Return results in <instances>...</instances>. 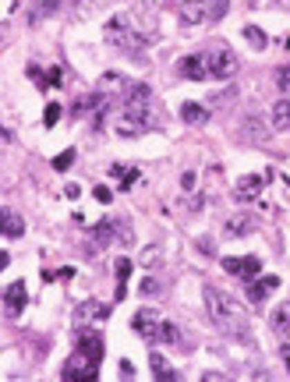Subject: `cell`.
<instances>
[{
	"label": "cell",
	"instance_id": "cell-1",
	"mask_svg": "<svg viewBox=\"0 0 290 382\" xmlns=\"http://www.w3.org/2000/svg\"><path fill=\"white\" fill-rule=\"evenodd\" d=\"M206 312H209V318L216 322V326L226 333V336H234V340H241V343H251V330H248V315L241 312V305L230 298V294H223V290H216V287H206Z\"/></svg>",
	"mask_w": 290,
	"mask_h": 382
},
{
	"label": "cell",
	"instance_id": "cell-2",
	"mask_svg": "<svg viewBox=\"0 0 290 382\" xmlns=\"http://www.w3.org/2000/svg\"><path fill=\"white\" fill-rule=\"evenodd\" d=\"M99 361H103V336L99 333H78L71 358L61 368V379H68V382L96 379L99 375Z\"/></svg>",
	"mask_w": 290,
	"mask_h": 382
},
{
	"label": "cell",
	"instance_id": "cell-3",
	"mask_svg": "<svg viewBox=\"0 0 290 382\" xmlns=\"http://www.w3.org/2000/svg\"><path fill=\"white\" fill-rule=\"evenodd\" d=\"M149 39H153V36H145L142 28H135L124 15H117V18L106 21V43L117 46V50L128 53V57H135V61H149V57H145V46H149Z\"/></svg>",
	"mask_w": 290,
	"mask_h": 382
},
{
	"label": "cell",
	"instance_id": "cell-4",
	"mask_svg": "<svg viewBox=\"0 0 290 382\" xmlns=\"http://www.w3.org/2000/svg\"><path fill=\"white\" fill-rule=\"evenodd\" d=\"M156 121H153V106L149 99H135V103H121L117 113H113V131L121 138H135V135H145Z\"/></svg>",
	"mask_w": 290,
	"mask_h": 382
},
{
	"label": "cell",
	"instance_id": "cell-5",
	"mask_svg": "<svg viewBox=\"0 0 290 382\" xmlns=\"http://www.w3.org/2000/svg\"><path fill=\"white\" fill-rule=\"evenodd\" d=\"M131 326L145 336V340H153V343H177L181 340V330L173 326V322H166L156 308H145L131 318Z\"/></svg>",
	"mask_w": 290,
	"mask_h": 382
},
{
	"label": "cell",
	"instance_id": "cell-6",
	"mask_svg": "<svg viewBox=\"0 0 290 382\" xmlns=\"http://www.w3.org/2000/svg\"><path fill=\"white\" fill-rule=\"evenodd\" d=\"M223 11H226V0H184L177 8L181 21L188 25H213L223 18Z\"/></svg>",
	"mask_w": 290,
	"mask_h": 382
},
{
	"label": "cell",
	"instance_id": "cell-7",
	"mask_svg": "<svg viewBox=\"0 0 290 382\" xmlns=\"http://www.w3.org/2000/svg\"><path fill=\"white\" fill-rule=\"evenodd\" d=\"M206 64H209V78H234L238 75V57L223 43L206 46Z\"/></svg>",
	"mask_w": 290,
	"mask_h": 382
},
{
	"label": "cell",
	"instance_id": "cell-8",
	"mask_svg": "<svg viewBox=\"0 0 290 382\" xmlns=\"http://www.w3.org/2000/svg\"><path fill=\"white\" fill-rule=\"evenodd\" d=\"M234 131H238V138H241V142H251V145H258V142H266V138H269L273 124H266L258 113H244L241 121L234 124Z\"/></svg>",
	"mask_w": 290,
	"mask_h": 382
},
{
	"label": "cell",
	"instance_id": "cell-9",
	"mask_svg": "<svg viewBox=\"0 0 290 382\" xmlns=\"http://www.w3.org/2000/svg\"><path fill=\"white\" fill-rule=\"evenodd\" d=\"M273 181V173L269 170H258V173H244V178H238L234 181V195L241 198V202H248V198H255V195H262V188Z\"/></svg>",
	"mask_w": 290,
	"mask_h": 382
},
{
	"label": "cell",
	"instance_id": "cell-10",
	"mask_svg": "<svg viewBox=\"0 0 290 382\" xmlns=\"http://www.w3.org/2000/svg\"><path fill=\"white\" fill-rule=\"evenodd\" d=\"M223 269H226L230 276H241V280L248 283V280H255L258 273H262V258H258V255H248V258H223Z\"/></svg>",
	"mask_w": 290,
	"mask_h": 382
},
{
	"label": "cell",
	"instance_id": "cell-11",
	"mask_svg": "<svg viewBox=\"0 0 290 382\" xmlns=\"http://www.w3.org/2000/svg\"><path fill=\"white\" fill-rule=\"evenodd\" d=\"M177 75H181V78H191V82H206V78H209L206 50H198V53H188L184 61L177 64Z\"/></svg>",
	"mask_w": 290,
	"mask_h": 382
},
{
	"label": "cell",
	"instance_id": "cell-12",
	"mask_svg": "<svg viewBox=\"0 0 290 382\" xmlns=\"http://www.w3.org/2000/svg\"><path fill=\"white\" fill-rule=\"evenodd\" d=\"M258 227H262V220H258L255 213H238V216H230V220H226L223 233H226V238H251Z\"/></svg>",
	"mask_w": 290,
	"mask_h": 382
},
{
	"label": "cell",
	"instance_id": "cell-13",
	"mask_svg": "<svg viewBox=\"0 0 290 382\" xmlns=\"http://www.w3.org/2000/svg\"><path fill=\"white\" fill-rule=\"evenodd\" d=\"M25 301H28L25 283H21V280L8 283V290H4V308H8V315H11V318H18V315L25 312Z\"/></svg>",
	"mask_w": 290,
	"mask_h": 382
},
{
	"label": "cell",
	"instance_id": "cell-14",
	"mask_svg": "<svg viewBox=\"0 0 290 382\" xmlns=\"http://www.w3.org/2000/svg\"><path fill=\"white\" fill-rule=\"evenodd\" d=\"M103 318H110V305H103V301H85L78 312H75V322L85 330L89 322H103Z\"/></svg>",
	"mask_w": 290,
	"mask_h": 382
},
{
	"label": "cell",
	"instance_id": "cell-15",
	"mask_svg": "<svg viewBox=\"0 0 290 382\" xmlns=\"http://www.w3.org/2000/svg\"><path fill=\"white\" fill-rule=\"evenodd\" d=\"M280 290V276H262V280H248V294H251V301L255 305H266V298L269 294H276Z\"/></svg>",
	"mask_w": 290,
	"mask_h": 382
},
{
	"label": "cell",
	"instance_id": "cell-16",
	"mask_svg": "<svg viewBox=\"0 0 290 382\" xmlns=\"http://www.w3.org/2000/svg\"><path fill=\"white\" fill-rule=\"evenodd\" d=\"M138 173H142V170H138L135 163H113V166H110V178L121 184V191H124V188H131V184L138 181Z\"/></svg>",
	"mask_w": 290,
	"mask_h": 382
},
{
	"label": "cell",
	"instance_id": "cell-17",
	"mask_svg": "<svg viewBox=\"0 0 290 382\" xmlns=\"http://www.w3.org/2000/svg\"><path fill=\"white\" fill-rule=\"evenodd\" d=\"M110 241H113V220H99V223H93V255L103 251ZM93 255H89V258H93Z\"/></svg>",
	"mask_w": 290,
	"mask_h": 382
},
{
	"label": "cell",
	"instance_id": "cell-18",
	"mask_svg": "<svg viewBox=\"0 0 290 382\" xmlns=\"http://www.w3.org/2000/svg\"><path fill=\"white\" fill-rule=\"evenodd\" d=\"M57 11H64L61 0H39V4L28 8V25H39L43 18H50V15H57Z\"/></svg>",
	"mask_w": 290,
	"mask_h": 382
},
{
	"label": "cell",
	"instance_id": "cell-19",
	"mask_svg": "<svg viewBox=\"0 0 290 382\" xmlns=\"http://www.w3.org/2000/svg\"><path fill=\"white\" fill-rule=\"evenodd\" d=\"M0 233H8V238H21V233H25L21 216L11 213V209H0Z\"/></svg>",
	"mask_w": 290,
	"mask_h": 382
},
{
	"label": "cell",
	"instance_id": "cell-20",
	"mask_svg": "<svg viewBox=\"0 0 290 382\" xmlns=\"http://www.w3.org/2000/svg\"><path fill=\"white\" fill-rule=\"evenodd\" d=\"M273 131H290V99L280 96V103L273 106V117H269Z\"/></svg>",
	"mask_w": 290,
	"mask_h": 382
},
{
	"label": "cell",
	"instance_id": "cell-21",
	"mask_svg": "<svg viewBox=\"0 0 290 382\" xmlns=\"http://www.w3.org/2000/svg\"><path fill=\"white\" fill-rule=\"evenodd\" d=\"M149 365H153V375H156V379H163V382H173V379H177V368H173L163 354H156V350L149 354Z\"/></svg>",
	"mask_w": 290,
	"mask_h": 382
},
{
	"label": "cell",
	"instance_id": "cell-22",
	"mask_svg": "<svg viewBox=\"0 0 290 382\" xmlns=\"http://www.w3.org/2000/svg\"><path fill=\"white\" fill-rule=\"evenodd\" d=\"M181 117H184V124H206L209 121V106H202V103H184L181 106Z\"/></svg>",
	"mask_w": 290,
	"mask_h": 382
},
{
	"label": "cell",
	"instance_id": "cell-23",
	"mask_svg": "<svg viewBox=\"0 0 290 382\" xmlns=\"http://www.w3.org/2000/svg\"><path fill=\"white\" fill-rule=\"evenodd\" d=\"M269 322H273V330H276L280 336H287V340H290V301H283V305L273 312V318H269Z\"/></svg>",
	"mask_w": 290,
	"mask_h": 382
},
{
	"label": "cell",
	"instance_id": "cell-24",
	"mask_svg": "<svg viewBox=\"0 0 290 382\" xmlns=\"http://www.w3.org/2000/svg\"><path fill=\"white\" fill-rule=\"evenodd\" d=\"M244 39H248L255 50H266V46H269V36H266L258 25H244Z\"/></svg>",
	"mask_w": 290,
	"mask_h": 382
},
{
	"label": "cell",
	"instance_id": "cell-25",
	"mask_svg": "<svg viewBox=\"0 0 290 382\" xmlns=\"http://www.w3.org/2000/svg\"><path fill=\"white\" fill-rule=\"evenodd\" d=\"M113 241H117V245H124V248L135 241V233H131L128 220H113Z\"/></svg>",
	"mask_w": 290,
	"mask_h": 382
},
{
	"label": "cell",
	"instance_id": "cell-26",
	"mask_svg": "<svg viewBox=\"0 0 290 382\" xmlns=\"http://www.w3.org/2000/svg\"><path fill=\"white\" fill-rule=\"evenodd\" d=\"M106 4H110V0H75V11L78 15H89V11H99Z\"/></svg>",
	"mask_w": 290,
	"mask_h": 382
},
{
	"label": "cell",
	"instance_id": "cell-27",
	"mask_svg": "<svg viewBox=\"0 0 290 382\" xmlns=\"http://www.w3.org/2000/svg\"><path fill=\"white\" fill-rule=\"evenodd\" d=\"M276 89H280L283 99H290V68H280V71H276Z\"/></svg>",
	"mask_w": 290,
	"mask_h": 382
},
{
	"label": "cell",
	"instance_id": "cell-28",
	"mask_svg": "<svg viewBox=\"0 0 290 382\" xmlns=\"http://www.w3.org/2000/svg\"><path fill=\"white\" fill-rule=\"evenodd\" d=\"M142 266H145V269H156V266H160V248H156V245L142 251Z\"/></svg>",
	"mask_w": 290,
	"mask_h": 382
},
{
	"label": "cell",
	"instance_id": "cell-29",
	"mask_svg": "<svg viewBox=\"0 0 290 382\" xmlns=\"http://www.w3.org/2000/svg\"><path fill=\"white\" fill-rule=\"evenodd\" d=\"M61 113H64L61 106H57V103H50V106H46V117H43V124H46V128H53L57 121H61Z\"/></svg>",
	"mask_w": 290,
	"mask_h": 382
},
{
	"label": "cell",
	"instance_id": "cell-30",
	"mask_svg": "<svg viewBox=\"0 0 290 382\" xmlns=\"http://www.w3.org/2000/svg\"><path fill=\"white\" fill-rule=\"evenodd\" d=\"M71 163H75V149H68V153L57 156V160H53V170H68Z\"/></svg>",
	"mask_w": 290,
	"mask_h": 382
},
{
	"label": "cell",
	"instance_id": "cell-31",
	"mask_svg": "<svg viewBox=\"0 0 290 382\" xmlns=\"http://www.w3.org/2000/svg\"><path fill=\"white\" fill-rule=\"evenodd\" d=\"M142 294H145V298L160 294V280H156V276H145V280H142Z\"/></svg>",
	"mask_w": 290,
	"mask_h": 382
},
{
	"label": "cell",
	"instance_id": "cell-32",
	"mask_svg": "<svg viewBox=\"0 0 290 382\" xmlns=\"http://www.w3.org/2000/svg\"><path fill=\"white\" fill-rule=\"evenodd\" d=\"M96 198L106 205V202H113V195H110V188H96Z\"/></svg>",
	"mask_w": 290,
	"mask_h": 382
},
{
	"label": "cell",
	"instance_id": "cell-33",
	"mask_svg": "<svg viewBox=\"0 0 290 382\" xmlns=\"http://www.w3.org/2000/svg\"><path fill=\"white\" fill-rule=\"evenodd\" d=\"M181 184H184V191H191V188H195V173H191V170L181 178Z\"/></svg>",
	"mask_w": 290,
	"mask_h": 382
},
{
	"label": "cell",
	"instance_id": "cell-34",
	"mask_svg": "<svg viewBox=\"0 0 290 382\" xmlns=\"http://www.w3.org/2000/svg\"><path fill=\"white\" fill-rule=\"evenodd\" d=\"M280 358H283V365H287V372H290V343L280 347Z\"/></svg>",
	"mask_w": 290,
	"mask_h": 382
},
{
	"label": "cell",
	"instance_id": "cell-35",
	"mask_svg": "<svg viewBox=\"0 0 290 382\" xmlns=\"http://www.w3.org/2000/svg\"><path fill=\"white\" fill-rule=\"evenodd\" d=\"M121 375L131 379V375H135V365H131V361H121Z\"/></svg>",
	"mask_w": 290,
	"mask_h": 382
},
{
	"label": "cell",
	"instance_id": "cell-36",
	"mask_svg": "<svg viewBox=\"0 0 290 382\" xmlns=\"http://www.w3.org/2000/svg\"><path fill=\"white\" fill-rule=\"evenodd\" d=\"M11 138H14L11 128H8V124H0V142H11Z\"/></svg>",
	"mask_w": 290,
	"mask_h": 382
},
{
	"label": "cell",
	"instance_id": "cell-37",
	"mask_svg": "<svg viewBox=\"0 0 290 382\" xmlns=\"http://www.w3.org/2000/svg\"><path fill=\"white\" fill-rule=\"evenodd\" d=\"M8 262H11V255H8V251H0V269H8Z\"/></svg>",
	"mask_w": 290,
	"mask_h": 382
}]
</instances>
